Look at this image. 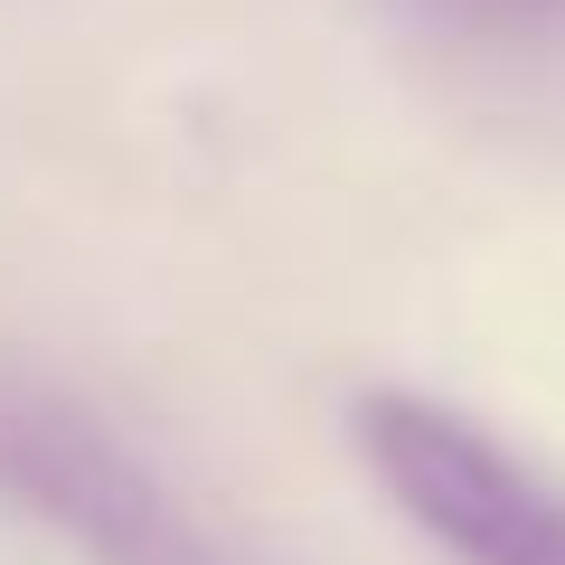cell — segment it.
I'll return each instance as SVG.
<instances>
[{
  "instance_id": "7a4b0ae2",
  "label": "cell",
  "mask_w": 565,
  "mask_h": 565,
  "mask_svg": "<svg viewBox=\"0 0 565 565\" xmlns=\"http://www.w3.org/2000/svg\"><path fill=\"white\" fill-rule=\"evenodd\" d=\"M0 471H10L47 519L76 527L104 565H226L104 434H85V424H66V415L20 424V434L0 444Z\"/></svg>"
},
{
  "instance_id": "3957f363",
  "label": "cell",
  "mask_w": 565,
  "mask_h": 565,
  "mask_svg": "<svg viewBox=\"0 0 565 565\" xmlns=\"http://www.w3.org/2000/svg\"><path fill=\"white\" fill-rule=\"evenodd\" d=\"M415 10L444 29H471V39H546V29H565V0H415Z\"/></svg>"
},
{
  "instance_id": "6da1fadb",
  "label": "cell",
  "mask_w": 565,
  "mask_h": 565,
  "mask_svg": "<svg viewBox=\"0 0 565 565\" xmlns=\"http://www.w3.org/2000/svg\"><path fill=\"white\" fill-rule=\"evenodd\" d=\"M349 444L386 481V500L462 565H565V490L500 452L471 415L377 386L349 405Z\"/></svg>"
}]
</instances>
